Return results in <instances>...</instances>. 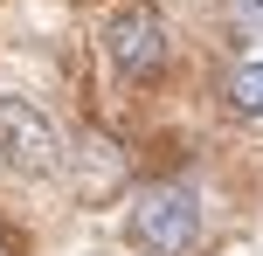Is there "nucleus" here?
<instances>
[{"mask_svg":"<svg viewBox=\"0 0 263 256\" xmlns=\"http://www.w3.org/2000/svg\"><path fill=\"white\" fill-rule=\"evenodd\" d=\"M63 125L49 118V111L35 104V97H0V160L14 166V173H63Z\"/></svg>","mask_w":263,"mask_h":256,"instance_id":"3","label":"nucleus"},{"mask_svg":"<svg viewBox=\"0 0 263 256\" xmlns=\"http://www.w3.org/2000/svg\"><path fill=\"white\" fill-rule=\"evenodd\" d=\"M125 235L145 256H194L201 249V201H194V187H180V180L139 187L132 194V215H125Z\"/></svg>","mask_w":263,"mask_h":256,"instance_id":"1","label":"nucleus"},{"mask_svg":"<svg viewBox=\"0 0 263 256\" xmlns=\"http://www.w3.org/2000/svg\"><path fill=\"white\" fill-rule=\"evenodd\" d=\"M63 166L77 173V201H83V208H97L104 194H118V187H125V173H132L125 146H118V139H104V132L83 139V152H63Z\"/></svg>","mask_w":263,"mask_h":256,"instance_id":"4","label":"nucleus"},{"mask_svg":"<svg viewBox=\"0 0 263 256\" xmlns=\"http://www.w3.org/2000/svg\"><path fill=\"white\" fill-rule=\"evenodd\" d=\"M229 111H236V118H263V55L236 63V76H229Z\"/></svg>","mask_w":263,"mask_h":256,"instance_id":"5","label":"nucleus"},{"mask_svg":"<svg viewBox=\"0 0 263 256\" xmlns=\"http://www.w3.org/2000/svg\"><path fill=\"white\" fill-rule=\"evenodd\" d=\"M0 256H21V249H14V235H7V229H0Z\"/></svg>","mask_w":263,"mask_h":256,"instance_id":"7","label":"nucleus"},{"mask_svg":"<svg viewBox=\"0 0 263 256\" xmlns=\"http://www.w3.org/2000/svg\"><path fill=\"white\" fill-rule=\"evenodd\" d=\"M236 14H242V28H250V35H263V0H236Z\"/></svg>","mask_w":263,"mask_h":256,"instance_id":"6","label":"nucleus"},{"mask_svg":"<svg viewBox=\"0 0 263 256\" xmlns=\"http://www.w3.org/2000/svg\"><path fill=\"white\" fill-rule=\"evenodd\" d=\"M104 63L118 69L125 83H145V76H159L166 69V55H173V21L159 7H145V0H125V7H111L104 14Z\"/></svg>","mask_w":263,"mask_h":256,"instance_id":"2","label":"nucleus"}]
</instances>
